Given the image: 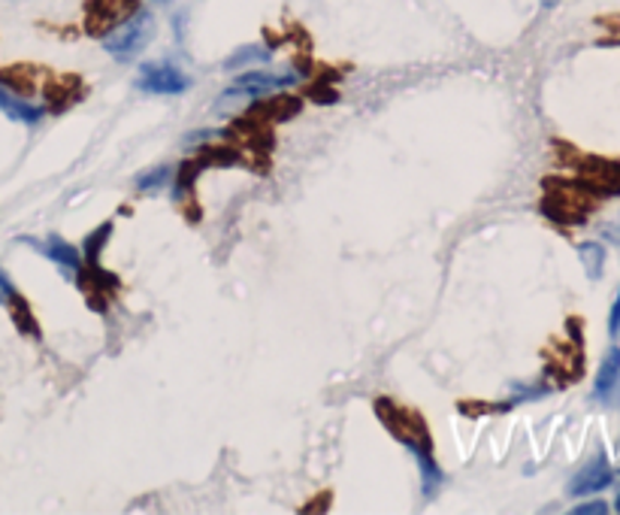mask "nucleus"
Listing matches in <instances>:
<instances>
[{
    "instance_id": "1",
    "label": "nucleus",
    "mask_w": 620,
    "mask_h": 515,
    "mask_svg": "<svg viewBox=\"0 0 620 515\" xmlns=\"http://www.w3.org/2000/svg\"><path fill=\"white\" fill-rule=\"evenodd\" d=\"M151 37H155V15L143 7H136L104 34V49L119 61H131L149 46Z\"/></svg>"
},
{
    "instance_id": "2",
    "label": "nucleus",
    "mask_w": 620,
    "mask_h": 515,
    "mask_svg": "<svg viewBox=\"0 0 620 515\" xmlns=\"http://www.w3.org/2000/svg\"><path fill=\"white\" fill-rule=\"evenodd\" d=\"M136 85L149 95H182L191 88V80L170 61H149V64H139Z\"/></svg>"
},
{
    "instance_id": "3",
    "label": "nucleus",
    "mask_w": 620,
    "mask_h": 515,
    "mask_svg": "<svg viewBox=\"0 0 620 515\" xmlns=\"http://www.w3.org/2000/svg\"><path fill=\"white\" fill-rule=\"evenodd\" d=\"M297 82H303V73L297 70H288V73H270V70H248L243 76H236L233 88H240L252 104L260 97H270L284 88H294Z\"/></svg>"
},
{
    "instance_id": "4",
    "label": "nucleus",
    "mask_w": 620,
    "mask_h": 515,
    "mask_svg": "<svg viewBox=\"0 0 620 515\" xmlns=\"http://www.w3.org/2000/svg\"><path fill=\"white\" fill-rule=\"evenodd\" d=\"M31 249H37L42 258H49L54 267L61 271L64 279L70 283H76L82 273V255L80 249L73 243H68L64 237H58V233H49V237H42V240H25Z\"/></svg>"
},
{
    "instance_id": "5",
    "label": "nucleus",
    "mask_w": 620,
    "mask_h": 515,
    "mask_svg": "<svg viewBox=\"0 0 620 515\" xmlns=\"http://www.w3.org/2000/svg\"><path fill=\"white\" fill-rule=\"evenodd\" d=\"M611 482H615V470H611V464H608L606 455L599 452L594 462H587L584 467H581L579 474L572 476V482H569V494H572V498L599 494V491H606Z\"/></svg>"
},
{
    "instance_id": "6",
    "label": "nucleus",
    "mask_w": 620,
    "mask_h": 515,
    "mask_svg": "<svg viewBox=\"0 0 620 515\" xmlns=\"http://www.w3.org/2000/svg\"><path fill=\"white\" fill-rule=\"evenodd\" d=\"M594 397L599 404H615L620 397V349H608L603 364L596 370L594 380Z\"/></svg>"
},
{
    "instance_id": "7",
    "label": "nucleus",
    "mask_w": 620,
    "mask_h": 515,
    "mask_svg": "<svg viewBox=\"0 0 620 515\" xmlns=\"http://www.w3.org/2000/svg\"><path fill=\"white\" fill-rule=\"evenodd\" d=\"M0 112H7L13 122H22V124H37L42 119V107L37 104H31L25 97H19L10 88V85H3L0 82Z\"/></svg>"
},
{
    "instance_id": "8",
    "label": "nucleus",
    "mask_w": 620,
    "mask_h": 515,
    "mask_svg": "<svg viewBox=\"0 0 620 515\" xmlns=\"http://www.w3.org/2000/svg\"><path fill=\"white\" fill-rule=\"evenodd\" d=\"M272 52L264 46V43H248V46H240L236 52L228 55L224 61V70H245V68H264L270 64Z\"/></svg>"
},
{
    "instance_id": "9",
    "label": "nucleus",
    "mask_w": 620,
    "mask_h": 515,
    "mask_svg": "<svg viewBox=\"0 0 620 515\" xmlns=\"http://www.w3.org/2000/svg\"><path fill=\"white\" fill-rule=\"evenodd\" d=\"M173 164H158V167H151V170H143V173L134 179V185L139 191H161L167 189V185H173Z\"/></svg>"
},
{
    "instance_id": "10",
    "label": "nucleus",
    "mask_w": 620,
    "mask_h": 515,
    "mask_svg": "<svg viewBox=\"0 0 620 515\" xmlns=\"http://www.w3.org/2000/svg\"><path fill=\"white\" fill-rule=\"evenodd\" d=\"M579 255L581 264H584V273H587V279H599L603 271H606V249L599 243H581Z\"/></svg>"
},
{
    "instance_id": "11",
    "label": "nucleus",
    "mask_w": 620,
    "mask_h": 515,
    "mask_svg": "<svg viewBox=\"0 0 620 515\" xmlns=\"http://www.w3.org/2000/svg\"><path fill=\"white\" fill-rule=\"evenodd\" d=\"M109 231H112V221H104L97 231L88 233V240H85V258L95 264L97 258H100V252H104V245H107L109 240Z\"/></svg>"
},
{
    "instance_id": "12",
    "label": "nucleus",
    "mask_w": 620,
    "mask_h": 515,
    "mask_svg": "<svg viewBox=\"0 0 620 515\" xmlns=\"http://www.w3.org/2000/svg\"><path fill=\"white\" fill-rule=\"evenodd\" d=\"M216 136H221V131H197V134H189L182 140V149H197V146H206V143H212Z\"/></svg>"
},
{
    "instance_id": "13",
    "label": "nucleus",
    "mask_w": 620,
    "mask_h": 515,
    "mask_svg": "<svg viewBox=\"0 0 620 515\" xmlns=\"http://www.w3.org/2000/svg\"><path fill=\"white\" fill-rule=\"evenodd\" d=\"M15 300H19V291H15L13 279L0 271V307H7V303H15Z\"/></svg>"
},
{
    "instance_id": "14",
    "label": "nucleus",
    "mask_w": 620,
    "mask_h": 515,
    "mask_svg": "<svg viewBox=\"0 0 620 515\" xmlns=\"http://www.w3.org/2000/svg\"><path fill=\"white\" fill-rule=\"evenodd\" d=\"M572 513H575V515H603V513H608V503H606V501L579 503V506H575Z\"/></svg>"
},
{
    "instance_id": "15",
    "label": "nucleus",
    "mask_w": 620,
    "mask_h": 515,
    "mask_svg": "<svg viewBox=\"0 0 620 515\" xmlns=\"http://www.w3.org/2000/svg\"><path fill=\"white\" fill-rule=\"evenodd\" d=\"M608 331H611V337H618L620 334V288H618V298L611 303V312H608Z\"/></svg>"
},
{
    "instance_id": "16",
    "label": "nucleus",
    "mask_w": 620,
    "mask_h": 515,
    "mask_svg": "<svg viewBox=\"0 0 620 515\" xmlns=\"http://www.w3.org/2000/svg\"><path fill=\"white\" fill-rule=\"evenodd\" d=\"M551 7H557V0H542V10H551Z\"/></svg>"
},
{
    "instance_id": "17",
    "label": "nucleus",
    "mask_w": 620,
    "mask_h": 515,
    "mask_svg": "<svg viewBox=\"0 0 620 515\" xmlns=\"http://www.w3.org/2000/svg\"><path fill=\"white\" fill-rule=\"evenodd\" d=\"M615 510H618V513H620V486H618V503H615Z\"/></svg>"
},
{
    "instance_id": "18",
    "label": "nucleus",
    "mask_w": 620,
    "mask_h": 515,
    "mask_svg": "<svg viewBox=\"0 0 620 515\" xmlns=\"http://www.w3.org/2000/svg\"><path fill=\"white\" fill-rule=\"evenodd\" d=\"M151 3H170V0H151Z\"/></svg>"
}]
</instances>
